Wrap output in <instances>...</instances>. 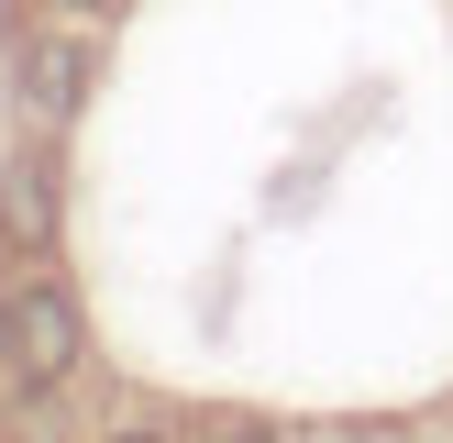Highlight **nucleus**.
<instances>
[{"label": "nucleus", "instance_id": "nucleus-1", "mask_svg": "<svg viewBox=\"0 0 453 443\" xmlns=\"http://www.w3.org/2000/svg\"><path fill=\"white\" fill-rule=\"evenodd\" d=\"M78 299L66 288H12V344H0V366L22 377V388H66L78 377Z\"/></svg>", "mask_w": 453, "mask_h": 443}, {"label": "nucleus", "instance_id": "nucleus-6", "mask_svg": "<svg viewBox=\"0 0 453 443\" xmlns=\"http://www.w3.org/2000/svg\"><path fill=\"white\" fill-rule=\"evenodd\" d=\"M0 344H12V299H0Z\"/></svg>", "mask_w": 453, "mask_h": 443}, {"label": "nucleus", "instance_id": "nucleus-4", "mask_svg": "<svg viewBox=\"0 0 453 443\" xmlns=\"http://www.w3.org/2000/svg\"><path fill=\"white\" fill-rule=\"evenodd\" d=\"M111 443H166V432H155V421H122V432H111Z\"/></svg>", "mask_w": 453, "mask_h": 443}, {"label": "nucleus", "instance_id": "nucleus-3", "mask_svg": "<svg viewBox=\"0 0 453 443\" xmlns=\"http://www.w3.org/2000/svg\"><path fill=\"white\" fill-rule=\"evenodd\" d=\"M0 244H22V255L56 244V177H44V167H12V177H0Z\"/></svg>", "mask_w": 453, "mask_h": 443}, {"label": "nucleus", "instance_id": "nucleus-5", "mask_svg": "<svg viewBox=\"0 0 453 443\" xmlns=\"http://www.w3.org/2000/svg\"><path fill=\"white\" fill-rule=\"evenodd\" d=\"M221 443H265V421H233V432H221Z\"/></svg>", "mask_w": 453, "mask_h": 443}, {"label": "nucleus", "instance_id": "nucleus-2", "mask_svg": "<svg viewBox=\"0 0 453 443\" xmlns=\"http://www.w3.org/2000/svg\"><path fill=\"white\" fill-rule=\"evenodd\" d=\"M22 100H34L44 122H66V111L88 100V44L78 34H34L22 44Z\"/></svg>", "mask_w": 453, "mask_h": 443}, {"label": "nucleus", "instance_id": "nucleus-7", "mask_svg": "<svg viewBox=\"0 0 453 443\" xmlns=\"http://www.w3.org/2000/svg\"><path fill=\"white\" fill-rule=\"evenodd\" d=\"M78 12H122V0H78Z\"/></svg>", "mask_w": 453, "mask_h": 443}]
</instances>
